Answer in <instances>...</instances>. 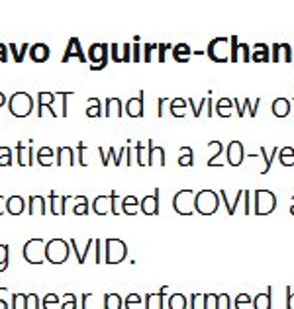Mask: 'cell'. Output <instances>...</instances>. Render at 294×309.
Listing matches in <instances>:
<instances>
[{
	"label": "cell",
	"instance_id": "obj_49",
	"mask_svg": "<svg viewBox=\"0 0 294 309\" xmlns=\"http://www.w3.org/2000/svg\"><path fill=\"white\" fill-rule=\"evenodd\" d=\"M8 266V245H0V272H4Z\"/></svg>",
	"mask_w": 294,
	"mask_h": 309
},
{
	"label": "cell",
	"instance_id": "obj_14",
	"mask_svg": "<svg viewBox=\"0 0 294 309\" xmlns=\"http://www.w3.org/2000/svg\"><path fill=\"white\" fill-rule=\"evenodd\" d=\"M226 154H228V164L229 166H239L243 160H245V149L241 145V141H229L228 149H226Z\"/></svg>",
	"mask_w": 294,
	"mask_h": 309
},
{
	"label": "cell",
	"instance_id": "obj_22",
	"mask_svg": "<svg viewBox=\"0 0 294 309\" xmlns=\"http://www.w3.org/2000/svg\"><path fill=\"white\" fill-rule=\"evenodd\" d=\"M104 106H106V110H104L106 118H122L124 116V104L120 98H106Z\"/></svg>",
	"mask_w": 294,
	"mask_h": 309
},
{
	"label": "cell",
	"instance_id": "obj_25",
	"mask_svg": "<svg viewBox=\"0 0 294 309\" xmlns=\"http://www.w3.org/2000/svg\"><path fill=\"white\" fill-rule=\"evenodd\" d=\"M67 206V196H57L55 192H51L49 196V212L53 216H63Z\"/></svg>",
	"mask_w": 294,
	"mask_h": 309
},
{
	"label": "cell",
	"instance_id": "obj_63",
	"mask_svg": "<svg viewBox=\"0 0 294 309\" xmlns=\"http://www.w3.org/2000/svg\"><path fill=\"white\" fill-rule=\"evenodd\" d=\"M289 212L294 216V196H293V204H291V208H289Z\"/></svg>",
	"mask_w": 294,
	"mask_h": 309
},
{
	"label": "cell",
	"instance_id": "obj_62",
	"mask_svg": "<svg viewBox=\"0 0 294 309\" xmlns=\"http://www.w3.org/2000/svg\"><path fill=\"white\" fill-rule=\"evenodd\" d=\"M4 104H6V96H4V94L0 92V108H2Z\"/></svg>",
	"mask_w": 294,
	"mask_h": 309
},
{
	"label": "cell",
	"instance_id": "obj_57",
	"mask_svg": "<svg viewBox=\"0 0 294 309\" xmlns=\"http://www.w3.org/2000/svg\"><path fill=\"white\" fill-rule=\"evenodd\" d=\"M63 309H75V296H67V304L63 306Z\"/></svg>",
	"mask_w": 294,
	"mask_h": 309
},
{
	"label": "cell",
	"instance_id": "obj_56",
	"mask_svg": "<svg viewBox=\"0 0 294 309\" xmlns=\"http://www.w3.org/2000/svg\"><path fill=\"white\" fill-rule=\"evenodd\" d=\"M8 61V45L0 43V63H6Z\"/></svg>",
	"mask_w": 294,
	"mask_h": 309
},
{
	"label": "cell",
	"instance_id": "obj_43",
	"mask_svg": "<svg viewBox=\"0 0 294 309\" xmlns=\"http://www.w3.org/2000/svg\"><path fill=\"white\" fill-rule=\"evenodd\" d=\"M12 164V149L0 147V166H10Z\"/></svg>",
	"mask_w": 294,
	"mask_h": 309
},
{
	"label": "cell",
	"instance_id": "obj_26",
	"mask_svg": "<svg viewBox=\"0 0 294 309\" xmlns=\"http://www.w3.org/2000/svg\"><path fill=\"white\" fill-rule=\"evenodd\" d=\"M24 210H26L24 198H20V196H10V198L6 200V214H10V216H20Z\"/></svg>",
	"mask_w": 294,
	"mask_h": 309
},
{
	"label": "cell",
	"instance_id": "obj_38",
	"mask_svg": "<svg viewBox=\"0 0 294 309\" xmlns=\"http://www.w3.org/2000/svg\"><path fill=\"white\" fill-rule=\"evenodd\" d=\"M75 216H87L89 214V200L85 196H77L75 198V208H73Z\"/></svg>",
	"mask_w": 294,
	"mask_h": 309
},
{
	"label": "cell",
	"instance_id": "obj_54",
	"mask_svg": "<svg viewBox=\"0 0 294 309\" xmlns=\"http://www.w3.org/2000/svg\"><path fill=\"white\" fill-rule=\"evenodd\" d=\"M55 304H57V296H47L45 302H43L45 309H57L55 308Z\"/></svg>",
	"mask_w": 294,
	"mask_h": 309
},
{
	"label": "cell",
	"instance_id": "obj_18",
	"mask_svg": "<svg viewBox=\"0 0 294 309\" xmlns=\"http://www.w3.org/2000/svg\"><path fill=\"white\" fill-rule=\"evenodd\" d=\"M33 139L28 141H18V164L22 166H32L33 162Z\"/></svg>",
	"mask_w": 294,
	"mask_h": 309
},
{
	"label": "cell",
	"instance_id": "obj_39",
	"mask_svg": "<svg viewBox=\"0 0 294 309\" xmlns=\"http://www.w3.org/2000/svg\"><path fill=\"white\" fill-rule=\"evenodd\" d=\"M279 158L283 166H293L294 164V149L293 147H283L279 149Z\"/></svg>",
	"mask_w": 294,
	"mask_h": 309
},
{
	"label": "cell",
	"instance_id": "obj_44",
	"mask_svg": "<svg viewBox=\"0 0 294 309\" xmlns=\"http://www.w3.org/2000/svg\"><path fill=\"white\" fill-rule=\"evenodd\" d=\"M159 43H143V61L149 63L153 59V51H157Z\"/></svg>",
	"mask_w": 294,
	"mask_h": 309
},
{
	"label": "cell",
	"instance_id": "obj_13",
	"mask_svg": "<svg viewBox=\"0 0 294 309\" xmlns=\"http://www.w3.org/2000/svg\"><path fill=\"white\" fill-rule=\"evenodd\" d=\"M71 59H79L81 63H87V55H85V51H83V47H81V41H79V37H71L69 39V45H67L65 53H63V63H69Z\"/></svg>",
	"mask_w": 294,
	"mask_h": 309
},
{
	"label": "cell",
	"instance_id": "obj_42",
	"mask_svg": "<svg viewBox=\"0 0 294 309\" xmlns=\"http://www.w3.org/2000/svg\"><path fill=\"white\" fill-rule=\"evenodd\" d=\"M253 306H255V309H271V294L267 292V294L257 296L255 302H253Z\"/></svg>",
	"mask_w": 294,
	"mask_h": 309
},
{
	"label": "cell",
	"instance_id": "obj_9",
	"mask_svg": "<svg viewBox=\"0 0 294 309\" xmlns=\"http://www.w3.org/2000/svg\"><path fill=\"white\" fill-rule=\"evenodd\" d=\"M45 245L47 243L41 239H30L24 245V258L30 264H41L45 260Z\"/></svg>",
	"mask_w": 294,
	"mask_h": 309
},
{
	"label": "cell",
	"instance_id": "obj_27",
	"mask_svg": "<svg viewBox=\"0 0 294 309\" xmlns=\"http://www.w3.org/2000/svg\"><path fill=\"white\" fill-rule=\"evenodd\" d=\"M191 55H193V51H191L189 43H177L173 47V59L177 63H189L191 61Z\"/></svg>",
	"mask_w": 294,
	"mask_h": 309
},
{
	"label": "cell",
	"instance_id": "obj_11",
	"mask_svg": "<svg viewBox=\"0 0 294 309\" xmlns=\"http://www.w3.org/2000/svg\"><path fill=\"white\" fill-rule=\"evenodd\" d=\"M273 63H293L294 61V49L287 41H277L273 43Z\"/></svg>",
	"mask_w": 294,
	"mask_h": 309
},
{
	"label": "cell",
	"instance_id": "obj_8",
	"mask_svg": "<svg viewBox=\"0 0 294 309\" xmlns=\"http://www.w3.org/2000/svg\"><path fill=\"white\" fill-rule=\"evenodd\" d=\"M104 245H106V262L108 264H118L126 258L128 247L122 239H106Z\"/></svg>",
	"mask_w": 294,
	"mask_h": 309
},
{
	"label": "cell",
	"instance_id": "obj_47",
	"mask_svg": "<svg viewBox=\"0 0 294 309\" xmlns=\"http://www.w3.org/2000/svg\"><path fill=\"white\" fill-rule=\"evenodd\" d=\"M141 49H143V45H141L139 41H135V43L131 45V61H135V63L143 61V55H141Z\"/></svg>",
	"mask_w": 294,
	"mask_h": 309
},
{
	"label": "cell",
	"instance_id": "obj_20",
	"mask_svg": "<svg viewBox=\"0 0 294 309\" xmlns=\"http://www.w3.org/2000/svg\"><path fill=\"white\" fill-rule=\"evenodd\" d=\"M271 112L277 118H287L293 112V100H289V98H277V100H273Z\"/></svg>",
	"mask_w": 294,
	"mask_h": 309
},
{
	"label": "cell",
	"instance_id": "obj_58",
	"mask_svg": "<svg viewBox=\"0 0 294 309\" xmlns=\"http://www.w3.org/2000/svg\"><path fill=\"white\" fill-rule=\"evenodd\" d=\"M206 112H208V118H212V114H214V110H212V94L208 96V104H206Z\"/></svg>",
	"mask_w": 294,
	"mask_h": 309
},
{
	"label": "cell",
	"instance_id": "obj_46",
	"mask_svg": "<svg viewBox=\"0 0 294 309\" xmlns=\"http://www.w3.org/2000/svg\"><path fill=\"white\" fill-rule=\"evenodd\" d=\"M147 309H161V294L147 296Z\"/></svg>",
	"mask_w": 294,
	"mask_h": 309
},
{
	"label": "cell",
	"instance_id": "obj_41",
	"mask_svg": "<svg viewBox=\"0 0 294 309\" xmlns=\"http://www.w3.org/2000/svg\"><path fill=\"white\" fill-rule=\"evenodd\" d=\"M210 149L214 151V154L208 158V166H216V158L222 154V149H224V147H222L220 141H210Z\"/></svg>",
	"mask_w": 294,
	"mask_h": 309
},
{
	"label": "cell",
	"instance_id": "obj_19",
	"mask_svg": "<svg viewBox=\"0 0 294 309\" xmlns=\"http://www.w3.org/2000/svg\"><path fill=\"white\" fill-rule=\"evenodd\" d=\"M49 55H51V49L43 41H37V43H33L30 47V59L33 63H45L49 59Z\"/></svg>",
	"mask_w": 294,
	"mask_h": 309
},
{
	"label": "cell",
	"instance_id": "obj_30",
	"mask_svg": "<svg viewBox=\"0 0 294 309\" xmlns=\"http://www.w3.org/2000/svg\"><path fill=\"white\" fill-rule=\"evenodd\" d=\"M73 149L71 147H59L57 149V164L59 166H73L75 156H73Z\"/></svg>",
	"mask_w": 294,
	"mask_h": 309
},
{
	"label": "cell",
	"instance_id": "obj_40",
	"mask_svg": "<svg viewBox=\"0 0 294 309\" xmlns=\"http://www.w3.org/2000/svg\"><path fill=\"white\" fill-rule=\"evenodd\" d=\"M135 151H137V164L149 166V149H145L143 143H135Z\"/></svg>",
	"mask_w": 294,
	"mask_h": 309
},
{
	"label": "cell",
	"instance_id": "obj_16",
	"mask_svg": "<svg viewBox=\"0 0 294 309\" xmlns=\"http://www.w3.org/2000/svg\"><path fill=\"white\" fill-rule=\"evenodd\" d=\"M139 210L145 216H157L159 214V188H155L151 196H145L139 202Z\"/></svg>",
	"mask_w": 294,
	"mask_h": 309
},
{
	"label": "cell",
	"instance_id": "obj_61",
	"mask_svg": "<svg viewBox=\"0 0 294 309\" xmlns=\"http://www.w3.org/2000/svg\"><path fill=\"white\" fill-rule=\"evenodd\" d=\"M289 309H294V294H289Z\"/></svg>",
	"mask_w": 294,
	"mask_h": 309
},
{
	"label": "cell",
	"instance_id": "obj_53",
	"mask_svg": "<svg viewBox=\"0 0 294 309\" xmlns=\"http://www.w3.org/2000/svg\"><path fill=\"white\" fill-rule=\"evenodd\" d=\"M139 296L137 294H131L130 298L126 300V306H128V309H139Z\"/></svg>",
	"mask_w": 294,
	"mask_h": 309
},
{
	"label": "cell",
	"instance_id": "obj_33",
	"mask_svg": "<svg viewBox=\"0 0 294 309\" xmlns=\"http://www.w3.org/2000/svg\"><path fill=\"white\" fill-rule=\"evenodd\" d=\"M122 212H124L126 216H135V214L139 212V200H137L135 196H126V198L122 200Z\"/></svg>",
	"mask_w": 294,
	"mask_h": 309
},
{
	"label": "cell",
	"instance_id": "obj_50",
	"mask_svg": "<svg viewBox=\"0 0 294 309\" xmlns=\"http://www.w3.org/2000/svg\"><path fill=\"white\" fill-rule=\"evenodd\" d=\"M243 102H245V110H249V116L255 118L257 116V110H259V98H257V102H251L249 98H245Z\"/></svg>",
	"mask_w": 294,
	"mask_h": 309
},
{
	"label": "cell",
	"instance_id": "obj_51",
	"mask_svg": "<svg viewBox=\"0 0 294 309\" xmlns=\"http://www.w3.org/2000/svg\"><path fill=\"white\" fill-rule=\"evenodd\" d=\"M249 306H251V300H249V296H239L237 300H235V308L237 309H249Z\"/></svg>",
	"mask_w": 294,
	"mask_h": 309
},
{
	"label": "cell",
	"instance_id": "obj_52",
	"mask_svg": "<svg viewBox=\"0 0 294 309\" xmlns=\"http://www.w3.org/2000/svg\"><path fill=\"white\" fill-rule=\"evenodd\" d=\"M175 45H171V43H159V49H157V59H159V63H165V51L167 49H173Z\"/></svg>",
	"mask_w": 294,
	"mask_h": 309
},
{
	"label": "cell",
	"instance_id": "obj_6",
	"mask_svg": "<svg viewBox=\"0 0 294 309\" xmlns=\"http://www.w3.org/2000/svg\"><path fill=\"white\" fill-rule=\"evenodd\" d=\"M108 51H110V43H104V41L93 43L89 47L87 59L91 61V71H102L108 65V57H110Z\"/></svg>",
	"mask_w": 294,
	"mask_h": 309
},
{
	"label": "cell",
	"instance_id": "obj_36",
	"mask_svg": "<svg viewBox=\"0 0 294 309\" xmlns=\"http://www.w3.org/2000/svg\"><path fill=\"white\" fill-rule=\"evenodd\" d=\"M87 116H89V118H100V116H104V112H102V104H100L98 98H89Z\"/></svg>",
	"mask_w": 294,
	"mask_h": 309
},
{
	"label": "cell",
	"instance_id": "obj_24",
	"mask_svg": "<svg viewBox=\"0 0 294 309\" xmlns=\"http://www.w3.org/2000/svg\"><path fill=\"white\" fill-rule=\"evenodd\" d=\"M147 149H149V166H165V149L163 147H155L153 141H147Z\"/></svg>",
	"mask_w": 294,
	"mask_h": 309
},
{
	"label": "cell",
	"instance_id": "obj_23",
	"mask_svg": "<svg viewBox=\"0 0 294 309\" xmlns=\"http://www.w3.org/2000/svg\"><path fill=\"white\" fill-rule=\"evenodd\" d=\"M220 198L224 200V204H226V210H228L229 216H233V214L237 212V206H239V204H241V200L245 198V190H237L233 200H229L228 192H226V190H222V192H220Z\"/></svg>",
	"mask_w": 294,
	"mask_h": 309
},
{
	"label": "cell",
	"instance_id": "obj_35",
	"mask_svg": "<svg viewBox=\"0 0 294 309\" xmlns=\"http://www.w3.org/2000/svg\"><path fill=\"white\" fill-rule=\"evenodd\" d=\"M177 162H179V166H193L195 164V151L191 147H183Z\"/></svg>",
	"mask_w": 294,
	"mask_h": 309
},
{
	"label": "cell",
	"instance_id": "obj_10",
	"mask_svg": "<svg viewBox=\"0 0 294 309\" xmlns=\"http://www.w3.org/2000/svg\"><path fill=\"white\" fill-rule=\"evenodd\" d=\"M116 202H118L116 192H112L110 196H98V198H95V202H93V212H95L97 216H108V214L118 216V206H116Z\"/></svg>",
	"mask_w": 294,
	"mask_h": 309
},
{
	"label": "cell",
	"instance_id": "obj_48",
	"mask_svg": "<svg viewBox=\"0 0 294 309\" xmlns=\"http://www.w3.org/2000/svg\"><path fill=\"white\" fill-rule=\"evenodd\" d=\"M120 298L116 294H108L106 296V309H120Z\"/></svg>",
	"mask_w": 294,
	"mask_h": 309
},
{
	"label": "cell",
	"instance_id": "obj_45",
	"mask_svg": "<svg viewBox=\"0 0 294 309\" xmlns=\"http://www.w3.org/2000/svg\"><path fill=\"white\" fill-rule=\"evenodd\" d=\"M169 306H171V309H185V306H187V302H185V296H181V294H175V296L169 300Z\"/></svg>",
	"mask_w": 294,
	"mask_h": 309
},
{
	"label": "cell",
	"instance_id": "obj_12",
	"mask_svg": "<svg viewBox=\"0 0 294 309\" xmlns=\"http://www.w3.org/2000/svg\"><path fill=\"white\" fill-rule=\"evenodd\" d=\"M237 61H243V63L251 61V49H249L247 43L237 41V37L231 35V63H237Z\"/></svg>",
	"mask_w": 294,
	"mask_h": 309
},
{
	"label": "cell",
	"instance_id": "obj_4",
	"mask_svg": "<svg viewBox=\"0 0 294 309\" xmlns=\"http://www.w3.org/2000/svg\"><path fill=\"white\" fill-rule=\"evenodd\" d=\"M173 208L179 216H193L196 212V192L195 190H179L173 198Z\"/></svg>",
	"mask_w": 294,
	"mask_h": 309
},
{
	"label": "cell",
	"instance_id": "obj_31",
	"mask_svg": "<svg viewBox=\"0 0 294 309\" xmlns=\"http://www.w3.org/2000/svg\"><path fill=\"white\" fill-rule=\"evenodd\" d=\"M231 112H233V100L220 98V100H218V104H216V114H218L222 120H226V118L231 116Z\"/></svg>",
	"mask_w": 294,
	"mask_h": 309
},
{
	"label": "cell",
	"instance_id": "obj_1",
	"mask_svg": "<svg viewBox=\"0 0 294 309\" xmlns=\"http://www.w3.org/2000/svg\"><path fill=\"white\" fill-rule=\"evenodd\" d=\"M220 208V194L214 190H200L196 192V214L212 216Z\"/></svg>",
	"mask_w": 294,
	"mask_h": 309
},
{
	"label": "cell",
	"instance_id": "obj_2",
	"mask_svg": "<svg viewBox=\"0 0 294 309\" xmlns=\"http://www.w3.org/2000/svg\"><path fill=\"white\" fill-rule=\"evenodd\" d=\"M206 55L214 63L231 61V37H214L206 49Z\"/></svg>",
	"mask_w": 294,
	"mask_h": 309
},
{
	"label": "cell",
	"instance_id": "obj_29",
	"mask_svg": "<svg viewBox=\"0 0 294 309\" xmlns=\"http://www.w3.org/2000/svg\"><path fill=\"white\" fill-rule=\"evenodd\" d=\"M30 214L35 216H45L47 214V202L43 196H32L30 198Z\"/></svg>",
	"mask_w": 294,
	"mask_h": 309
},
{
	"label": "cell",
	"instance_id": "obj_34",
	"mask_svg": "<svg viewBox=\"0 0 294 309\" xmlns=\"http://www.w3.org/2000/svg\"><path fill=\"white\" fill-rule=\"evenodd\" d=\"M187 106H189L187 100H183V98H175V100H171V114H173L175 118H185V114H187Z\"/></svg>",
	"mask_w": 294,
	"mask_h": 309
},
{
	"label": "cell",
	"instance_id": "obj_15",
	"mask_svg": "<svg viewBox=\"0 0 294 309\" xmlns=\"http://www.w3.org/2000/svg\"><path fill=\"white\" fill-rule=\"evenodd\" d=\"M110 57L114 63H130L131 61V45L130 43H110Z\"/></svg>",
	"mask_w": 294,
	"mask_h": 309
},
{
	"label": "cell",
	"instance_id": "obj_28",
	"mask_svg": "<svg viewBox=\"0 0 294 309\" xmlns=\"http://www.w3.org/2000/svg\"><path fill=\"white\" fill-rule=\"evenodd\" d=\"M30 43L28 41H22L20 45H16L14 41L12 43H8V49L12 51V57H14V61L16 63H22L24 61V57H26V53H30Z\"/></svg>",
	"mask_w": 294,
	"mask_h": 309
},
{
	"label": "cell",
	"instance_id": "obj_59",
	"mask_svg": "<svg viewBox=\"0 0 294 309\" xmlns=\"http://www.w3.org/2000/svg\"><path fill=\"white\" fill-rule=\"evenodd\" d=\"M163 102H167V100H165V98H159V108H157V116H159V118L163 116Z\"/></svg>",
	"mask_w": 294,
	"mask_h": 309
},
{
	"label": "cell",
	"instance_id": "obj_17",
	"mask_svg": "<svg viewBox=\"0 0 294 309\" xmlns=\"http://www.w3.org/2000/svg\"><path fill=\"white\" fill-rule=\"evenodd\" d=\"M143 98H145V94L143 90L137 94L135 98H130L126 104H124V114H128L130 118H141L143 116Z\"/></svg>",
	"mask_w": 294,
	"mask_h": 309
},
{
	"label": "cell",
	"instance_id": "obj_55",
	"mask_svg": "<svg viewBox=\"0 0 294 309\" xmlns=\"http://www.w3.org/2000/svg\"><path fill=\"white\" fill-rule=\"evenodd\" d=\"M233 106H235V110H237V116H239V118H243V116H245V102L241 104V102L235 98V100H233Z\"/></svg>",
	"mask_w": 294,
	"mask_h": 309
},
{
	"label": "cell",
	"instance_id": "obj_32",
	"mask_svg": "<svg viewBox=\"0 0 294 309\" xmlns=\"http://www.w3.org/2000/svg\"><path fill=\"white\" fill-rule=\"evenodd\" d=\"M55 154H57V151H53V149H49V147H41V149L37 151V162H39L41 166H51L53 160H55Z\"/></svg>",
	"mask_w": 294,
	"mask_h": 309
},
{
	"label": "cell",
	"instance_id": "obj_7",
	"mask_svg": "<svg viewBox=\"0 0 294 309\" xmlns=\"http://www.w3.org/2000/svg\"><path fill=\"white\" fill-rule=\"evenodd\" d=\"M45 258L51 262V264H63L67 258H69V243L65 239H51L47 245H45Z\"/></svg>",
	"mask_w": 294,
	"mask_h": 309
},
{
	"label": "cell",
	"instance_id": "obj_60",
	"mask_svg": "<svg viewBox=\"0 0 294 309\" xmlns=\"http://www.w3.org/2000/svg\"><path fill=\"white\" fill-rule=\"evenodd\" d=\"M4 212H6V200H4L2 196H0V216H2Z\"/></svg>",
	"mask_w": 294,
	"mask_h": 309
},
{
	"label": "cell",
	"instance_id": "obj_64",
	"mask_svg": "<svg viewBox=\"0 0 294 309\" xmlns=\"http://www.w3.org/2000/svg\"><path fill=\"white\" fill-rule=\"evenodd\" d=\"M293 104H294V102H293Z\"/></svg>",
	"mask_w": 294,
	"mask_h": 309
},
{
	"label": "cell",
	"instance_id": "obj_37",
	"mask_svg": "<svg viewBox=\"0 0 294 309\" xmlns=\"http://www.w3.org/2000/svg\"><path fill=\"white\" fill-rule=\"evenodd\" d=\"M277 151H279V149H273V151H269V149H265V147L259 149V154L265 158V166L261 168V174H267V172L271 170V166H273V158H275Z\"/></svg>",
	"mask_w": 294,
	"mask_h": 309
},
{
	"label": "cell",
	"instance_id": "obj_5",
	"mask_svg": "<svg viewBox=\"0 0 294 309\" xmlns=\"http://www.w3.org/2000/svg\"><path fill=\"white\" fill-rule=\"evenodd\" d=\"M8 108L12 112V116L16 118H26L30 116L33 110V98L28 92H16L10 96L8 100Z\"/></svg>",
	"mask_w": 294,
	"mask_h": 309
},
{
	"label": "cell",
	"instance_id": "obj_21",
	"mask_svg": "<svg viewBox=\"0 0 294 309\" xmlns=\"http://www.w3.org/2000/svg\"><path fill=\"white\" fill-rule=\"evenodd\" d=\"M251 61L253 63H269L271 61V47L263 41H257L251 47Z\"/></svg>",
	"mask_w": 294,
	"mask_h": 309
},
{
	"label": "cell",
	"instance_id": "obj_3",
	"mask_svg": "<svg viewBox=\"0 0 294 309\" xmlns=\"http://www.w3.org/2000/svg\"><path fill=\"white\" fill-rule=\"evenodd\" d=\"M277 208V196L271 190H255L253 192V214L257 216H269Z\"/></svg>",
	"mask_w": 294,
	"mask_h": 309
}]
</instances>
